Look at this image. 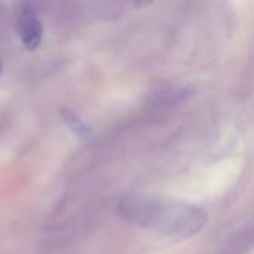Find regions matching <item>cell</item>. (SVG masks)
Here are the masks:
<instances>
[{
	"label": "cell",
	"instance_id": "1",
	"mask_svg": "<svg viewBox=\"0 0 254 254\" xmlns=\"http://www.w3.org/2000/svg\"><path fill=\"white\" fill-rule=\"evenodd\" d=\"M118 213L127 222L176 238L193 237L208 222L199 207L161 196H127L118 204Z\"/></svg>",
	"mask_w": 254,
	"mask_h": 254
},
{
	"label": "cell",
	"instance_id": "2",
	"mask_svg": "<svg viewBox=\"0 0 254 254\" xmlns=\"http://www.w3.org/2000/svg\"><path fill=\"white\" fill-rule=\"evenodd\" d=\"M16 31H18V36L22 40L24 46L28 51H34L39 48L42 37H43V27L31 6L24 4L21 7V10L18 12Z\"/></svg>",
	"mask_w": 254,
	"mask_h": 254
},
{
	"label": "cell",
	"instance_id": "3",
	"mask_svg": "<svg viewBox=\"0 0 254 254\" xmlns=\"http://www.w3.org/2000/svg\"><path fill=\"white\" fill-rule=\"evenodd\" d=\"M61 115H63L64 122H65V124H67L73 131H74V132H77V134H80V135L88 134V128H86V125L82 122V119H80L79 116H76V113H74V112H71V110H68V109H63Z\"/></svg>",
	"mask_w": 254,
	"mask_h": 254
},
{
	"label": "cell",
	"instance_id": "4",
	"mask_svg": "<svg viewBox=\"0 0 254 254\" xmlns=\"http://www.w3.org/2000/svg\"><path fill=\"white\" fill-rule=\"evenodd\" d=\"M1 71H3V64H1V61H0V74H1Z\"/></svg>",
	"mask_w": 254,
	"mask_h": 254
}]
</instances>
